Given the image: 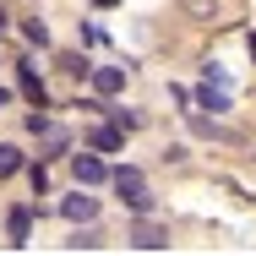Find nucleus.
<instances>
[{"label":"nucleus","mask_w":256,"mask_h":256,"mask_svg":"<svg viewBox=\"0 0 256 256\" xmlns=\"http://www.w3.org/2000/svg\"><path fill=\"white\" fill-rule=\"evenodd\" d=\"M126 240H131L136 251H169V229H164V224H153L148 212H142V218L126 229Z\"/></svg>","instance_id":"nucleus-1"},{"label":"nucleus","mask_w":256,"mask_h":256,"mask_svg":"<svg viewBox=\"0 0 256 256\" xmlns=\"http://www.w3.org/2000/svg\"><path fill=\"white\" fill-rule=\"evenodd\" d=\"M71 174H76V186H104V180H109V169H104L98 148H93V153H76V158H71Z\"/></svg>","instance_id":"nucleus-2"},{"label":"nucleus","mask_w":256,"mask_h":256,"mask_svg":"<svg viewBox=\"0 0 256 256\" xmlns=\"http://www.w3.org/2000/svg\"><path fill=\"white\" fill-rule=\"evenodd\" d=\"M126 88V66H93V93L98 98H114Z\"/></svg>","instance_id":"nucleus-3"},{"label":"nucleus","mask_w":256,"mask_h":256,"mask_svg":"<svg viewBox=\"0 0 256 256\" xmlns=\"http://www.w3.org/2000/svg\"><path fill=\"white\" fill-rule=\"evenodd\" d=\"M60 212H66L71 224H93V218H98V196H82V191H76V196L60 202Z\"/></svg>","instance_id":"nucleus-4"},{"label":"nucleus","mask_w":256,"mask_h":256,"mask_svg":"<svg viewBox=\"0 0 256 256\" xmlns=\"http://www.w3.org/2000/svg\"><path fill=\"white\" fill-rule=\"evenodd\" d=\"M6 234H11V246H28V234H33V212H28V207H11V212H6Z\"/></svg>","instance_id":"nucleus-5"},{"label":"nucleus","mask_w":256,"mask_h":256,"mask_svg":"<svg viewBox=\"0 0 256 256\" xmlns=\"http://www.w3.org/2000/svg\"><path fill=\"white\" fill-rule=\"evenodd\" d=\"M109 186H114L120 196H136V191H148V180H142V169H131V164H126V169H114V174H109Z\"/></svg>","instance_id":"nucleus-6"},{"label":"nucleus","mask_w":256,"mask_h":256,"mask_svg":"<svg viewBox=\"0 0 256 256\" xmlns=\"http://www.w3.org/2000/svg\"><path fill=\"white\" fill-rule=\"evenodd\" d=\"M16 88H22V98H33L38 109H44V82H38L33 66H16Z\"/></svg>","instance_id":"nucleus-7"},{"label":"nucleus","mask_w":256,"mask_h":256,"mask_svg":"<svg viewBox=\"0 0 256 256\" xmlns=\"http://www.w3.org/2000/svg\"><path fill=\"white\" fill-rule=\"evenodd\" d=\"M196 104H202V109H212V114H224V109H229V88H224V82L212 88V76H207V88L196 93Z\"/></svg>","instance_id":"nucleus-8"},{"label":"nucleus","mask_w":256,"mask_h":256,"mask_svg":"<svg viewBox=\"0 0 256 256\" xmlns=\"http://www.w3.org/2000/svg\"><path fill=\"white\" fill-rule=\"evenodd\" d=\"M93 148H98V153H120V148H126V131H120V126H98V131H93Z\"/></svg>","instance_id":"nucleus-9"},{"label":"nucleus","mask_w":256,"mask_h":256,"mask_svg":"<svg viewBox=\"0 0 256 256\" xmlns=\"http://www.w3.org/2000/svg\"><path fill=\"white\" fill-rule=\"evenodd\" d=\"M98 246H104V234H98V229H76V234L66 240V251H98Z\"/></svg>","instance_id":"nucleus-10"},{"label":"nucleus","mask_w":256,"mask_h":256,"mask_svg":"<svg viewBox=\"0 0 256 256\" xmlns=\"http://www.w3.org/2000/svg\"><path fill=\"white\" fill-rule=\"evenodd\" d=\"M22 38H28V44H38V50H44V44H50V28H44V22H38V16H28V22H22Z\"/></svg>","instance_id":"nucleus-11"},{"label":"nucleus","mask_w":256,"mask_h":256,"mask_svg":"<svg viewBox=\"0 0 256 256\" xmlns=\"http://www.w3.org/2000/svg\"><path fill=\"white\" fill-rule=\"evenodd\" d=\"M16 169H22V153L0 142V180H6V174H16Z\"/></svg>","instance_id":"nucleus-12"},{"label":"nucleus","mask_w":256,"mask_h":256,"mask_svg":"<svg viewBox=\"0 0 256 256\" xmlns=\"http://www.w3.org/2000/svg\"><path fill=\"white\" fill-rule=\"evenodd\" d=\"M60 71H71V76H93V66H88L82 54H60Z\"/></svg>","instance_id":"nucleus-13"},{"label":"nucleus","mask_w":256,"mask_h":256,"mask_svg":"<svg viewBox=\"0 0 256 256\" xmlns=\"http://www.w3.org/2000/svg\"><path fill=\"white\" fill-rule=\"evenodd\" d=\"M114 126H120V131H136V126H142V114H131V109H114Z\"/></svg>","instance_id":"nucleus-14"},{"label":"nucleus","mask_w":256,"mask_h":256,"mask_svg":"<svg viewBox=\"0 0 256 256\" xmlns=\"http://www.w3.org/2000/svg\"><path fill=\"white\" fill-rule=\"evenodd\" d=\"M93 6H98V11H109V6H120V0H93Z\"/></svg>","instance_id":"nucleus-15"},{"label":"nucleus","mask_w":256,"mask_h":256,"mask_svg":"<svg viewBox=\"0 0 256 256\" xmlns=\"http://www.w3.org/2000/svg\"><path fill=\"white\" fill-rule=\"evenodd\" d=\"M6 28H11V16H6V11H0V33H6Z\"/></svg>","instance_id":"nucleus-16"},{"label":"nucleus","mask_w":256,"mask_h":256,"mask_svg":"<svg viewBox=\"0 0 256 256\" xmlns=\"http://www.w3.org/2000/svg\"><path fill=\"white\" fill-rule=\"evenodd\" d=\"M6 104H11V93H6V88H0V109H6Z\"/></svg>","instance_id":"nucleus-17"},{"label":"nucleus","mask_w":256,"mask_h":256,"mask_svg":"<svg viewBox=\"0 0 256 256\" xmlns=\"http://www.w3.org/2000/svg\"><path fill=\"white\" fill-rule=\"evenodd\" d=\"M251 60H256V33H251Z\"/></svg>","instance_id":"nucleus-18"}]
</instances>
